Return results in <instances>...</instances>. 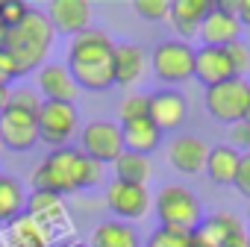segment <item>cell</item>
<instances>
[{"instance_id": "cell-1", "label": "cell", "mask_w": 250, "mask_h": 247, "mask_svg": "<svg viewBox=\"0 0 250 247\" xmlns=\"http://www.w3.org/2000/svg\"><path fill=\"white\" fill-rule=\"evenodd\" d=\"M53 36H56L53 24L39 9H30V15L15 30H6L3 50L15 62L18 77H24V74H30V71L44 65V59H47V53L53 47Z\"/></svg>"}, {"instance_id": "cell-2", "label": "cell", "mask_w": 250, "mask_h": 247, "mask_svg": "<svg viewBox=\"0 0 250 247\" xmlns=\"http://www.w3.org/2000/svg\"><path fill=\"white\" fill-rule=\"evenodd\" d=\"M83 165L85 156L74 147H59L44 156V162L33 171V188L56 197L74 194L83 188Z\"/></svg>"}, {"instance_id": "cell-3", "label": "cell", "mask_w": 250, "mask_h": 247, "mask_svg": "<svg viewBox=\"0 0 250 247\" xmlns=\"http://www.w3.org/2000/svg\"><path fill=\"white\" fill-rule=\"evenodd\" d=\"M156 218L168 229L194 232L203 221V206H200L197 194L188 191L186 185H165L156 194Z\"/></svg>"}, {"instance_id": "cell-4", "label": "cell", "mask_w": 250, "mask_h": 247, "mask_svg": "<svg viewBox=\"0 0 250 247\" xmlns=\"http://www.w3.org/2000/svg\"><path fill=\"white\" fill-rule=\"evenodd\" d=\"M36 124H39V142H44V144L59 150V147H68V142L77 136L80 115H77L74 103L42 100V106L36 112Z\"/></svg>"}, {"instance_id": "cell-5", "label": "cell", "mask_w": 250, "mask_h": 247, "mask_svg": "<svg viewBox=\"0 0 250 247\" xmlns=\"http://www.w3.org/2000/svg\"><path fill=\"white\" fill-rule=\"evenodd\" d=\"M147 59L153 65L156 80L162 82H186L194 77V47L188 41H180V39L159 41Z\"/></svg>"}, {"instance_id": "cell-6", "label": "cell", "mask_w": 250, "mask_h": 247, "mask_svg": "<svg viewBox=\"0 0 250 247\" xmlns=\"http://www.w3.org/2000/svg\"><path fill=\"white\" fill-rule=\"evenodd\" d=\"M247 94H250V82L241 77H232L227 82H218L212 88H206V112L221 121V124H238L244 118L247 109Z\"/></svg>"}, {"instance_id": "cell-7", "label": "cell", "mask_w": 250, "mask_h": 247, "mask_svg": "<svg viewBox=\"0 0 250 247\" xmlns=\"http://www.w3.org/2000/svg\"><path fill=\"white\" fill-rule=\"evenodd\" d=\"M80 153L100 162L112 165L124 153V136L115 121H91L80 130Z\"/></svg>"}, {"instance_id": "cell-8", "label": "cell", "mask_w": 250, "mask_h": 247, "mask_svg": "<svg viewBox=\"0 0 250 247\" xmlns=\"http://www.w3.org/2000/svg\"><path fill=\"white\" fill-rule=\"evenodd\" d=\"M115 53V41L103 30H83L71 39L68 44V68H94V65H109Z\"/></svg>"}, {"instance_id": "cell-9", "label": "cell", "mask_w": 250, "mask_h": 247, "mask_svg": "<svg viewBox=\"0 0 250 247\" xmlns=\"http://www.w3.org/2000/svg\"><path fill=\"white\" fill-rule=\"evenodd\" d=\"M106 206L115 215V221H139L150 209V194L145 185H130V183H118L112 180L106 188Z\"/></svg>"}, {"instance_id": "cell-10", "label": "cell", "mask_w": 250, "mask_h": 247, "mask_svg": "<svg viewBox=\"0 0 250 247\" xmlns=\"http://www.w3.org/2000/svg\"><path fill=\"white\" fill-rule=\"evenodd\" d=\"M0 139H3V147H9L15 153L36 147V142H39L36 115L21 112V109H3V115H0Z\"/></svg>"}, {"instance_id": "cell-11", "label": "cell", "mask_w": 250, "mask_h": 247, "mask_svg": "<svg viewBox=\"0 0 250 247\" xmlns=\"http://www.w3.org/2000/svg\"><path fill=\"white\" fill-rule=\"evenodd\" d=\"M47 235L50 241L59 238V232H68V212H65V203L62 197L56 194H47V191H33L27 197V212Z\"/></svg>"}, {"instance_id": "cell-12", "label": "cell", "mask_w": 250, "mask_h": 247, "mask_svg": "<svg viewBox=\"0 0 250 247\" xmlns=\"http://www.w3.org/2000/svg\"><path fill=\"white\" fill-rule=\"evenodd\" d=\"M188 115V100L177 88H159L147 94V118L159 130H180Z\"/></svg>"}, {"instance_id": "cell-13", "label": "cell", "mask_w": 250, "mask_h": 247, "mask_svg": "<svg viewBox=\"0 0 250 247\" xmlns=\"http://www.w3.org/2000/svg\"><path fill=\"white\" fill-rule=\"evenodd\" d=\"M44 15H47V21L53 24L56 33H65V36L74 39L77 33L88 30L91 3H88V0H53Z\"/></svg>"}, {"instance_id": "cell-14", "label": "cell", "mask_w": 250, "mask_h": 247, "mask_svg": "<svg viewBox=\"0 0 250 247\" xmlns=\"http://www.w3.org/2000/svg\"><path fill=\"white\" fill-rule=\"evenodd\" d=\"M206 156H209V144L197 136H177L168 147V159L180 174H200L206 171Z\"/></svg>"}, {"instance_id": "cell-15", "label": "cell", "mask_w": 250, "mask_h": 247, "mask_svg": "<svg viewBox=\"0 0 250 247\" xmlns=\"http://www.w3.org/2000/svg\"><path fill=\"white\" fill-rule=\"evenodd\" d=\"M194 77H197L206 88L232 80L235 74H232L227 47H200V50H194Z\"/></svg>"}, {"instance_id": "cell-16", "label": "cell", "mask_w": 250, "mask_h": 247, "mask_svg": "<svg viewBox=\"0 0 250 247\" xmlns=\"http://www.w3.org/2000/svg\"><path fill=\"white\" fill-rule=\"evenodd\" d=\"M39 91L44 94V100L53 103H74L80 94L68 65H53V62L39 68Z\"/></svg>"}, {"instance_id": "cell-17", "label": "cell", "mask_w": 250, "mask_h": 247, "mask_svg": "<svg viewBox=\"0 0 250 247\" xmlns=\"http://www.w3.org/2000/svg\"><path fill=\"white\" fill-rule=\"evenodd\" d=\"M197 36L203 39V47H229V44L238 41V36H241V24H238L235 15H227V12L212 9V12L203 18Z\"/></svg>"}, {"instance_id": "cell-18", "label": "cell", "mask_w": 250, "mask_h": 247, "mask_svg": "<svg viewBox=\"0 0 250 247\" xmlns=\"http://www.w3.org/2000/svg\"><path fill=\"white\" fill-rule=\"evenodd\" d=\"M145 68H147V53L139 44H115V53H112L115 85H136Z\"/></svg>"}, {"instance_id": "cell-19", "label": "cell", "mask_w": 250, "mask_h": 247, "mask_svg": "<svg viewBox=\"0 0 250 247\" xmlns=\"http://www.w3.org/2000/svg\"><path fill=\"white\" fill-rule=\"evenodd\" d=\"M212 9H215L212 0H174L168 18H171L174 30H177L183 39H194L197 30H200V24H203V18H206ZM183 39H180V41H183Z\"/></svg>"}, {"instance_id": "cell-20", "label": "cell", "mask_w": 250, "mask_h": 247, "mask_svg": "<svg viewBox=\"0 0 250 247\" xmlns=\"http://www.w3.org/2000/svg\"><path fill=\"white\" fill-rule=\"evenodd\" d=\"M121 136H124V150H127V153H139V156H150L162 144V130L156 127L150 118L121 124Z\"/></svg>"}, {"instance_id": "cell-21", "label": "cell", "mask_w": 250, "mask_h": 247, "mask_svg": "<svg viewBox=\"0 0 250 247\" xmlns=\"http://www.w3.org/2000/svg\"><path fill=\"white\" fill-rule=\"evenodd\" d=\"M238 229H244V226L238 224L235 215H229V212H215V215H209V218L200 221V226L191 232V238H194L197 244H203V247H221V244H224L229 235H235Z\"/></svg>"}, {"instance_id": "cell-22", "label": "cell", "mask_w": 250, "mask_h": 247, "mask_svg": "<svg viewBox=\"0 0 250 247\" xmlns=\"http://www.w3.org/2000/svg\"><path fill=\"white\" fill-rule=\"evenodd\" d=\"M50 235L30 218V215H21L15 218L12 224H6V232H3V247H50Z\"/></svg>"}, {"instance_id": "cell-23", "label": "cell", "mask_w": 250, "mask_h": 247, "mask_svg": "<svg viewBox=\"0 0 250 247\" xmlns=\"http://www.w3.org/2000/svg\"><path fill=\"white\" fill-rule=\"evenodd\" d=\"M88 247H142V235L133 224L124 221H106L91 232Z\"/></svg>"}, {"instance_id": "cell-24", "label": "cell", "mask_w": 250, "mask_h": 247, "mask_svg": "<svg viewBox=\"0 0 250 247\" xmlns=\"http://www.w3.org/2000/svg\"><path fill=\"white\" fill-rule=\"evenodd\" d=\"M238 162H241V153L232 150L229 144L209 147L206 174H209V180L218 183V185H232V183H235V174H238Z\"/></svg>"}, {"instance_id": "cell-25", "label": "cell", "mask_w": 250, "mask_h": 247, "mask_svg": "<svg viewBox=\"0 0 250 247\" xmlns=\"http://www.w3.org/2000/svg\"><path fill=\"white\" fill-rule=\"evenodd\" d=\"M112 171H115V180H118V183L145 185V188H147V180L153 177L150 156H139V153H127V150H124V153L112 162Z\"/></svg>"}, {"instance_id": "cell-26", "label": "cell", "mask_w": 250, "mask_h": 247, "mask_svg": "<svg viewBox=\"0 0 250 247\" xmlns=\"http://www.w3.org/2000/svg\"><path fill=\"white\" fill-rule=\"evenodd\" d=\"M27 209V194L24 185L15 177L0 174V224H12L15 218H21Z\"/></svg>"}, {"instance_id": "cell-27", "label": "cell", "mask_w": 250, "mask_h": 247, "mask_svg": "<svg viewBox=\"0 0 250 247\" xmlns=\"http://www.w3.org/2000/svg\"><path fill=\"white\" fill-rule=\"evenodd\" d=\"M42 106V94L27 88V85H18V88H9V100H6V109H21V112H39Z\"/></svg>"}, {"instance_id": "cell-28", "label": "cell", "mask_w": 250, "mask_h": 247, "mask_svg": "<svg viewBox=\"0 0 250 247\" xmlns=\"http://www.w3.org/2000/svg\"><path fill=\"white\" fill-rule=\"evenodd\" d=\"M188 244H191V232L159 226V229H153V235L147 238L145 247H188Z\"/></svg>"}, {"instance_id": "cell-29", "label": "cell", "mask_w": 250, "mask_h": 247, "mask_svg": "<svg viewBox=\"0 0 250 247\" xmlns=\"http://www.w3.org/2000/svg\"><path fill=\"white\" fill-rule=\"evenodd\" d=\"M121 112V124H130V121H142L147 118V94H127L124 97V103L118 106Z\"/></svg>"}, {"instance_id": "cell-30", "label": "cell", "mask_w": 250, "mask_h": 247, "mask_svg": "<svg viewBox=\"0 0 250 247\" xmlns=\"http://www.w3.org/2000/svg\"><path fill=\"white\" fill-rule=\"evenodd\" d=\"M133 9L145 21H165L171 15V3H168V0H136Z\"/></svg>"}, {"instance_id": "cell-31", "label": "cell", "mask_w": 250, "mask_h": 247, "mask_svg": "<svg viewBox=\"0 0 250 247\" xmlns=\"http://www.w3.org/2000/svg\"><path fill=\"white\" fill-rule=\"evenodd\" d=\"M27 15H30V6H27V3H21V0H3V9H0V24H3V30H15Z\"/></svg>"}, {"instance_id": "cell-32", "label": "cell", "mask_w": 250, "mask_h": 247, "mask_svg": "<svg viewBox=\"0 0 250 247\" xmlns=\"http://www.w3.org/2000/svg\"><path fill=\"white\" fill-rule=\"evenodd\" d=\"M227 56H229V65H232V74L244 80V74L250 71V50H247V44H241V41L229 44L227 47Z\"/></svg>"}, {"instance_id": "cell-33", "label": "cell", "mask_w": 250, "mask_h": 247, "mask_svg": "<svg viewBox=\"0 0 250 247\" xmlns=\"http://www.w3.org/2000/svg\"><path fill=\"white\" fill-rule=\"evenodd\" d=\"M106 183V165L94 162L85 156V165H83V188H97Z\"/></svg>"}, {"instance_id": "cell-34", "label": "cell", "mask_w": 250, "mask_h": 247, "mask_svg": "<svg viewBox=\"0 0 250 247\" xmlns=\"http://www.w3.org/2000/svg\"><path fill=\"white\" fill-rule=\"evenodd\" d=\"M229 147L250 153V124L247 121H238V124H232V127H229Z\"/></svg>"}, {"instance_id": "cell-35", "label": "cell", "mask_w": 250, "mask_h": 247, "mask_svg": "<svg viewBox=\"0 0 250 247\" xmlns=\"http://www.w3.org/2000/svg\"><path fill=\"white\" fill-rule=\"evenodd\" d=\"M232 185L238 188V194H241V197H247V200H250V153H241L238 174H235V183H232Z\"/></svg>"}, {"instance_id": "cell-36", "label": "cell", "mask_w": 250, "mask_h": 247, "mask_svg": "<svg viewBox=\"0 0 250 247\" xmlns=\"http://www.w3.org/2000/svg\"><path fill=\"white\" fill-rule=\"evenodd\" d=\"M12 80H18L15 62L9 59V53H6V50H0V85H9Z\"/></svg>"}, {"instance_id": "cell-37", "label": "cell", "mask_w": 250, "mask_h": 247, "mask_svg": "<svg viewBox=\"0 0 250 247\" xmlns=\"http://www.w3.org/2000/svg\"><path fill=\"white\" fill-rule=\"evenodd\" d=\"M221 247H250V244H247V229H238V232H235V235H229Z\"/></svg>"}, {"instance_id": "cell-38", "label": "cell", "mask_w": 250, "mask_h": 247, "mask_svg": "<svg viewBox=\"0 0 250 247\" xmlns=\"http://www.w3.org/2000/svg\"><path fill=\"white\" fill-rule=\"evenodd\" d=\"M241 27H250V0H238V12H235Z\"/></svg>"}, {"instance_id": "cell-39", "label": "cell", "mask_w": 250, "mask_h": 247, "mask_svg": "<svg viewBox=\"0 0 250 247\" xmlns=\"http://www.w3.org/2000/svg\"><path fill=\"white\" fill-rule=\"evenodd\" d=\"M215 9L227 12V15H235L238 12V0H215Z\"/></svg>"}, {"instance_id": "cell-40", "label": "cell", "mask_w": 250, "mask_h": 247, "mask_svg": "<svg viewBox=\"0 0 250 247\" xmlns=\"http://www.w3.org/2000/svg\"><path fill=\"white\" fill-rule=\"evenodd\" d=\"M6 100H9V85H0V115L6 109Z\"/></svg>"}, {"instance_id": "cell-41", "label": "cell", "mask_w": 250, "mask_h": 247, "mask_svg": "<svg viewBox=\"0 0 250 247\" xmlns=\"http://www.w3.org/2000/svg\"><path fill=\"white\" fill-rule=\"evenodd\" d=\"M56 247H88V244H83V241H59Z\"/></svg>"}, {"instance_id": "cell-42", "label": "cell", "mask_w": 250, "mask_h": 247, "mask_svg": "<svg viewBox=\"0 0 250 247\" xmlns=\"http://www.w3.org/2000/svg\"><path fill=\"white\" fill-rule=\"evenodd\" d=\"M241 121H247V124H250V94H247V109H244V118H241Z\"/></svg>"}, {"instance_id": "cell-43", "label": "cell", "mask_w": 250, "mask_h": 247, "mask_svg": "<svg viewBox=\"0 0 250 247\" xmlns=\"http://www.w3.org/2000/svg\"><path fill=\"white\" fill-rule=\"evenodd\" d=\"M3 39H6V30H3V24H0V50H3Z\"/></svg>"}, {"instance_id": "cell-44", "label": "cell", "mask_w": 250, "mask_h": 247, "mask_svg": "<svg viewBox=\"0 0 250 247\" xmlns=\"http://www.w3.org/2000/svg\"><path fill=\"white\" fill-rule=\"evenodd\" d=\"M188 247H203V244H197V241H194V238H191V244H188Z\"/></svg>"}, {"instance_id": "cell-45", "label": "cell", "mask_w": 250, "mask_h": 247, "mask_svg": "<svg viewBox=\"0 0 250 247\" xmlns=\"http://www.w3.org/2000/svg\"><path fill=\"white\" fill-rule=\"evenodd\" d=\"M0 150H3V139H0Z\"/></svg>"}, {"instance_id": "cell-46", "label": "cell", "mask_w": 250, "mask_h": 247, "mask_svg": "<svg viewBox=\"0 0 250 247\" xmlns=\"http://www.w3.org/2000/svg\"><path fill=\"white\" fill-rule=\"evenodd\" d=\"M247 244H250V232H247Z\"/></svg>"}, {"instance_id": "cell-47", "label": "cell", "mask_w": 250, "mask_h": 247, "mask_svg": "<svg viewBox=\"0 0 250 247\" xmlns=\"http://www.w3.org/2000/svg\"><path fill=\"white\" fill-rule=\"evenodd\" d=\"M0 9H3V0H0Z\"/></svg>"}, {"instance_id": "cell-48", "label": "cell", "mask_w": 250, "mask_h": 247, "mask_svg": "<svg viewBox=\"0 0 250 247\" xmlns=\"http://www.w3.org/2000/svg\"><path fill=\"white\" fill-rule=\"evenodd\" d=\"M247 218H250V212H247Z\"/></svg>"}]
</instances>
